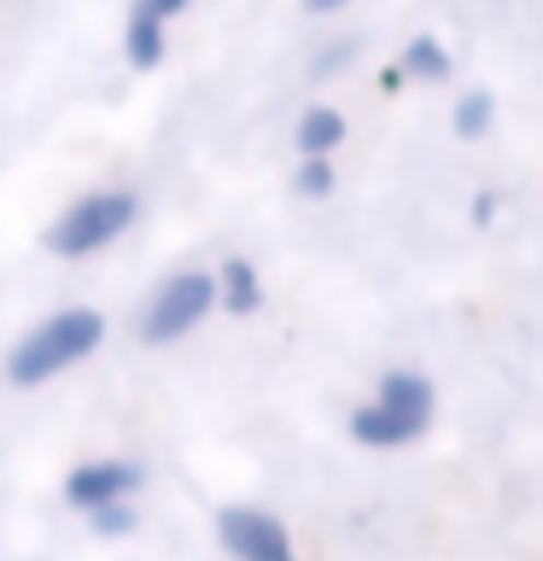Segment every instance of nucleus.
Instances as JSON below:
<instances>
[{"label": "nucleus", "mask_w": 543, "mask_h": 561, "mask_svg": "<svg viewBox=\"0 0 543 561\" xmlns=\"http://www.w3.org/2000/svg\"><path fill=\"white\" fill-rule=\"evenodd\" d=\"M100 333H105L100 310H59L12 351V363H7L12 386H42L47 375H65L70 363H82L100 345Z\"/></svg>", "instance_id": "nucleus-1"}, {"label": "nucleus", "mask_w": 543, "mask_h": 561, "mask_svg": "<svg viewBox=\"0 0 543 561\" xmlns=\"http://www.w3.org/2000/svg\"><path fill=\"white\" fill-rule=\"evenodd\" d=\"M427 421H432V386L397 368V375L380 380V403L350 415V438L357 445H409Z\"/></svg>", "instance_id": "nucleus-2"}, {"label": "nucleus", "mask_w": 543, "mask_h": 561, "mask_svg": "<svg viewBox=\"0 0 543 561\" xmlns=\"http://www.w3.org/2000/svg\"><path fill=\"white\" fill-rule=\"evenodd\" d=\"M135 210H140V199H135L129 187L88 193V199H77L59 222L47 228L42 245H47L53 257H88V252H100V245H112L123 228L135 222Z\"/></svg>", "instance_id": "nucleus-3"}, {"label": "nucleus", "mask_w": 543, "mask_h": 561, "mask_svg": "<svg viewBox=\"0 0 543 561\" xmlns=\"http://www.w3.org/2000/svg\"><path fill=\"white\" fill-rule=\"evenodd\" d=\"M217 305V275H199V270H187V275H175L164 293L147 305V322H140V340L147 345H170V340H182V333L199 322V316Z\"/></svg>", "instance_id": "nucleus-4"}, {"label": "nucleus", "mask_w": 543, "mask_h": 561, "mask_svg": "<svg viewBox=\"0 0 543 561\" xmlns=\"http://www.w3.org/2000/svg\"><path fill=\"white\" fill-rule=\"evenodd\" d=\"M217 533H222V550L234 561H298L287 526L275 515H263V508H222Z\"/></svg>", "instance_id": "nucleus-5"}, {"label": "nucleus", "mask_w": 543, "mask_h": 561, "mask_svg": "<svg viewBox=\"0 0 543 561\" xmlns=\"http://www.w3.org/2000/svg\"><path fill=\"white\" fill-rule=\"evenodd\" d=\"M135 485H140L135 462H88V468H77L65 480V497L77 508H100V503H123Z\"/></svg>", "instance_id": "nucleus-6"}, {"label": "nucleus", "mask_w": 543, "mask_h": 561, "mask_svg": "<svg viewBox=\"0 0 543 561\" xmlns=\"http://www.w3.org/2000/svg\"><path fill=\"white\" fill-rule=\"evenodd\" d=\"M339 140H345V117L333 112V105H310V112L298 117V152L304 158H327Z\"/></svg>", "instance_id": "nucleus-7"}, {"label": "nucleus", "mask_w": 543, "mask_h": 561, "mask_svg": "<svg viewBox=\"0 0 543 561\" xmlns=\"http://www.w3.org/2000/svg\"><path fill=\"white\" fill-rule=\"evenodd\" d=\"M217 293L228 298V310H234V316H252L257 310V275H252V263H245V257H234V263H228V270H222V280H217Z\"/></svg>", "instance_id": "nucleus-8"}, {"label": "nucleus", "mask_w": 543, "mask_h": 561, "mask_svg": "<svg viewBox=\"0 0 543 561\" xmlns=\"http://www.w3.org/2000/svg\"><path fill=\"white\" fill-rule=\"evenodd\" d=\"M158 59H164V24L147 18V12H135L129 18V65L135 70H152Z\"/></svg>", "instance_id": "nucleus-9"}, {"label": "nucleus", "mask_w": 543, "mask_h": 561, "mask_svg": "<svg viewBox=\"0 0 543 561\" xmlns=\"http://www.w3.org/2000/svg\"><path fill=\"white\" fill-rule=\"evenodd\" d=\"M403 70L420 82H438V77H450V59H444V47L432 42V35H420V42H409V53H403Z\"/></svg>", "instance_id": "nucleus-10"}, {"label": "nucleus", "mask_w": 543, "mask_h": 561, "mask_svg": "<svg viewBox=\"0 0 543 561\" xmlns=\"http://www.w3.org/2000/svg\"><path fill=\"white\" fill-rule=\"evenodd\" d=\"M485 129H490V94H462V105H455V135L480 140Z\"/></svg>", "instance_id": "nucleus-11"}, {"label": "nucleus", "mask_w": 543, "mask_h": 561, "mask_svg": "<svg viewBox=\"0 0 543 561\" xmlns=\"http://www.w3.org/2000/svg\"><path fill=\"white\" fill-rule=\"evenodd\" d=\"M88 526H94L100 538L135 533V508H129V503H100V508H88Z\"/></svg>", "instance_id": "nucleus-12"}, {"label": "nucleus", "mask_w": 543, "mask_h": 561, "mask_svg": "<svg viewBox=\"0 0 543 561\" xmlns=\"http://www.w3.org/2000/svg\"><path fill=\"white\" fill-rule=\"evenodd\" d=\"M327 187H333V170H327V158H304V170H298V193H310V199H322Z\"/></svg>", "instance_id": "nucleus-13"}, {"label": "nucleus", "mask_w": 543, "mask_h": 561, "mask_svg": "<svg viewBox=\"0 0 543 561\" xmlns=\"http://www.w3.org/2000/svg\"><path fill=\"white\" fill-rule=\"evenodd\" d=\"M187 0H135V12H147V18H158V24H164V18H175L182 12Z\"/></svg>", "instance_id": "nucleus-14"}, {"label": "nucleus", "mask_w": 543, "mask_h": 561, "mask_svg": "<svg viewBox=\"0 0 543 561\" xmlns=\"http://www.w3.org/2000/svg\"><path fill=\"white\" fill-rule=\"evenodd\" d=\"M333 7H345V0H310V12H333Z\"/></svg>", "instance_id": "nucleus-15"}]
</instances>
